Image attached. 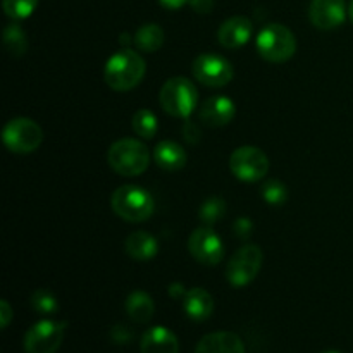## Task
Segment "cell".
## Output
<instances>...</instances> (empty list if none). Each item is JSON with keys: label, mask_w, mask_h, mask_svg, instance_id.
<instances>
[{"label": "cell", "mask_w": 353, "mask_h": 353, "mask_svg": "<svg viewBox=\"0 0 353 353\" xmlns=\"http://www.w3.org/2000/svg\"><path fill=\"white\" fill-rule=\"evenodd\" d=\"M145 72L143 57L131 48H121L107 59L103 79L114 92H130L140 85Z\"/></svg>", "instance_id": "6da1fadb"}, {"label": "cell", "mask_w": 353, "mask_h": 353, "mask_svg": "<svg viewBox=\"0 0 353 353\" xmlns=\"http://www.w3.org/2000/svg\"><path fill=\"white\" fill-rule=\"evenodd\" d=\"M150 150L147 145L141 143L137 138H123V140L114 141L107 152V162L110 168L121 176L143 174L150 165Z\"/></svg>", "instance_id": "7a4b0ae2"}, {"label": "cell", "mask_w": 353, "mask_h": 353, "mask_svg": "<svg viewBox=\"0 0 353 353\" xmlns=\"http://www.w3.org/2000/svg\"><path fill=\"white\" fill-rule=\"evenodd\" d=\"M255 47L264 61L272 64H283L290 61L296 52V38L285 24L271 23L259 31Z\"/></svg>", "instance_id": "3957f363"}, {"label": "cell", "mask_w": 353, "mask_h": 353, "mask_svg": "<svg viewBox=\"0 0 353 353\" xmlns=\"http://www.w3.org/2000/svg\"><path fill=\"white\" fill-rule=\"evenodd\" d=\"M159 102L169 116L188 119L199 102V92L192 79L185 76H174L162 85Z\"/></svg>", "instance_id": "277c9868"}, {"label": "cell", "mask_w": 353, "mask_h": 353, "mask_svg": "<svg viewBox=\"0 0 353 353\" xmlns=\"http://www.w3.org/2000/svg\"><path fill=\"white\" fill-rule=\"evenodd\" d=\"M110 207L128 223H143L154 214V199L141 186L124 185L114 190Z\"/></svg>", "instance_id": "5b68a950"}, {"label": "cell", "mask_w": 353, "mask_h": 353, "mask_svg": "<svg viewBox=\"0 0 353 353\" xmlns=\"http://www.w3.org/2000/svg\"><path fill=\"white\" fill-rule=\"evenodd\" d=\"M2 141L14 154H31L43 141V130L30 117H14L3 126Z\"/></svg>", "instance_id": "8992f818"}, {"label": "cell", "mask_w": 353, "mask_h": 353, "mask_svg": "<svg viewBox=\"0 0 353 353\" xmlns=\"http://www.w3.org/2000/svg\"><path fill=\"white\" fill-rule=\"evenodd\" d=\"M264 262V252L257 245H243L234 252L226 265V279L233 288H243L250 285L261 272Z\"/></svg>", "instance_id": "52a82bcc"}, {"label": "cell", "mask_w": 353, "mask_h": 353, "mask_svg": "<svg viewBox=\"0 0 353 353\" xmlns=\"http://www.w3.org/2000/svg\"><path fill=\"white\" fill-rule=\"evenodd\" d=\"M68 323L43 319L30 327L24 334L23 348L26 353H55L64 341Z\"/></svg>", "instance_id": "ba28073f"}, {"label": "cell", "mask_w": 353, "mask_h": 353, "mask_svg": "<svg viewBox=\"0 0 353 353\" xmlns=\"http://www.w3.org/2000/svg\"><path fill=\"white\" fill-rule=\"evenodd\" d=\"M230 169L240 181H261L269 172V159L259 147L243 145L231 154Z\"/></svg>", "instance_id": "9c48e42d"}, {"label": "cell", "mask_w": 353, "mask_h": 353, "mask_svg": "<svg viewBox=\"0 0 353 353\" xmlns=\"http://www.w3.org/2000/svg\"><path fill=\"white\" fill-rule=\"evenodd\" d=\"M193 78L209 88H223L230 85L234 76L233 64L217 54H200L192 64Z\"/></svg>", "instance_id": "30bf717a"}, {"label": "cell", "mask_w": 353, "mask_h": 353, "mask_svg": "<svg viewBox=\"0 0 353 353\" xmlns=\"http://www.w3.org/2000/svg\"><path fill=\"white\" fill-rule=\"evenodd\" d=\"M188 250L192 257L203 265H217L224 257L223 240L209 226L199 228L190 234Z\"/></svg>", "instance_id": "8fae6325"}, {"label": "cell", "mask_w": 353, "mask_h": 353, "mask_svg": "<svg viewBox=\"0 0 353 353\" xmlns=\"http://www.w3.org/2000/svg\"><path fill=\"white\" fill-rule=\"evenodd\" d=\"M310 23L319 30H334L341 26L347 17L345 0H312L309 9Z\"/></svg>", "instance_id": "7c38bea8"}, {"label": "cell", "mask_w": 353, "mask_h": 353, "mask_svg": "<svg viewBox=\"0 0 353 353\" xmlns=\"http://www.w3.org/2000/svg\"><path fill=\"white\" fill-rule=\"evenodd\" d=\"M236 116V105L230 97L216 95L207 99L199 110V117L209 128H221L230 124Z\"/></svg>", "instance_id": "4fadbf2b"}, {"label": "cell", "mask_w": 353, "mask_h": 353, "mask_svg": "<svg viewBox=\"0 0 353 353\" xmlns=\"http://www.w3.org/2000/svg\"><path fill=\"white\" fill-rule=\"evenodd\" d=\"M252 37V21L245 16H233L221 24L217 40L224 48H240L248 43Z\"/></svg>", "instance_id": "5bb4252c"}, {"label": "cell", "mask_w": 353, "mask_h": 353, "mask_svg": "<svg viewBox=\"0 0 353 353\" xmlns=\"http://www.w3.org/2000/svg\"><path fill=\"white\" fill-rule=\"evenodd\" d=\"M195 353H247V348L236 333L214 331L196 343Z\"/></svg>", "instance_id": "9a60e30c"}, {"label": "cell", "mask_w": 353, "mask_h": 353, "mask_svg": "<svg viewBox=\"0 0 353 353\" xmlns=\"http://www.w3.org/2000/svg\"><path fill=\"white\" fill-rule=\"evenodd\" d=\"M141 353H179V341L171 330L154 326L141 336Z\"/></svg>", "instance_id": "2e32d148"}, {"label": "cell", "mask_w": 353, "mask_h": 353, "mask_svg": "<svg viewBox=\"0 0 353 353\" xmlns=\"http://www.w3.org/2000/svg\"><path fill=\"white\" fill-rule=\"evenodd\" d=\"M181 302L188 319L195 321V323H203V321L209 319L214 312L212 295H210L207 290L200 288V286L188 290L186 295L183 296Z\"/></svg>", "instance_id": "e0dca14e"}, {"label": "cell", "mask_w": 353, "mask_h": 353, "mask_svg": "<svg viewBox=\"0 0 353 353\" xmlns=\"http://www.w3.org/2000/svg\"><path fill=\"white\" fill-rule=\"evenodd\" d=\"M152 157H154L155 164L159 168L169 172L179 171L188 162V155H186L185 148L171 140H164L155 145L154 152H152Z\"/></svg>", "instance_id": "ac0fdd59"}, {"label": "cell", "mask_w": 353, "mask_h": 353, "mask_svg": "<svg viewBox=\"0 0 353 353\" xmlns=\"http://www.w3.org/2000/svg\"><path fill=\"white\" fill-rule=\"evenodd\" d=\"M124 250L133 261L147 262L157 255L159 243L155 236H152L147 231H134L124 241Z\"/></svg>", "instance_id": "d6986e66"}, {"label": "cell", "mask_w": 353, "mask_h": 353, "mask_svg": "<svg viewBox=\"0 0 353 353\" xmlns=\"http://www.w3.org/2000/svg\"><path fill=\"white\" fill-rule=\"evenodd\" d=\"M124 309H126L128 317H130L133 323H138V324H147L148 321L154 317V312H155L154 300H152V296L145 292L131 293V295L126 299Z\"/></svg>", "instance_id": "ffe728a7"}, {"label": "cell", "mask_w": 353, "mask_h": 353, "mask_svg": "<svg viewBox=\"0 0 353 353\" xmlns=\"http://www.w3.org/2000/svg\"><path fill=\"white\" fill-rule=\"evenodd\" d=\"M164 31H162L159 24L147 23L138 28V31L134 33V45L141 52L154 54V52H157L164 45Z\"/></svg>", "instance_id": "44dd1931"}, {"label": "cell", "mask_w": 353, "mask_h": 353, "mask_svg": "<svg viewBox=\"0 0 353 353\" xmlns=\"http://www.w3.org/2000/svg\"><path fill=\"white\" fill-rule=\"evenodd\" d=\"M133 131L143 140H152L157 134L159 121L152 110L140 109L133 114V121H131Z\"/></svg>", "instance_id": "7402d4cb"}, {"label": "cell", "mask_w": 353, "mask_h": 353, "mask_svg": "<svg viewBox=\"0 0 353 353\" xmlns=\"http://www.w3.org/2000/svg\"><path fill=\"white\" fill-rule=\"evenodd\" d=\"M3 45L12 57L24 55V52L28 50V38L19 24L12 23L3 30Z\"/></svg>", "instance_id": "603a6c76"}, {"label": "cell", "mask_w": 353, "mask_h": 353, "mask_svg": "<svg viewBox=\"0 0 353 353\" xmlns=\"http://www.w3.org/2000/svg\"><path fill=\"white\" fill-rule=\"evenodd\" d=\"M226 216V202L219 196H210L202 203L199 210V217L203 226H214Z\"/></svg>", "instance_id": "cb8c5ba5"}, {"label": "cell", "mask_w": 353, "mask_h": 353, "mask_svg": "<svg viewBox=\"0 0 353 353\" xmlns=\"http://www.w3.org/2000/svg\"><path fill=\"white\" fill-rule=\"evenodd\" d=\"M31 309L40 316H52L59 310V302L55 295L48 290H37L30 299Z\"/></svg>", "instance_id": "d4e9b609"}, {"label": "cell", "mask_w": 353, "mask_h": 353, "mask_svg": "<svg viewBox=\"0 0 353 353\" xmlns=\"http://www.w3.org/2000/svg\"><path fill=\"white\" fill-rule=\"evenodd\" d=\"M3 12L12 21H23L30 17L38 7V0H2Z\"/></svg>", "instance_id": "484cf974"}, {"label": "cell", "mask_w": 353, "mask_h": 353, "mask_svg": "<svg viewBox=\"0 0 353 353\" xmlns=\"http://www.w3.org/2000/svg\"><path fill=\"white\" fill-rule=\"evenodd\" d=\"M262 199L269 203V205H281L288 199V188L285 186V183H281L279 179H269L262 186Z\"/></svg>", "instance_id": "4316f807"}, {"label": "cell", "mask_w": 353, "mask_h": 353, "mask_svg": "<svg viewBox=\"0 0 353 353\" xmlns=\"http://www.w3.org/2000/svg\"><path fill=\"white\" fill-rule=\"evenodd\" d=\"M110 340L116 345H128L133 340V331L130 327L123 326V324H117L110 330Z\"/></svg>", "instance_id": "83f0119b"}, {"label": "cell", "mask_w": 353, "mask_h": 353, "mask_svg": "<svg viewBox=\"0 0 353 353\" xmlns=\"http://www.w3.org/2000/svg\"><path fill=\"white\" fill-rule=\"evenodd\" d=\"M252 230H254V224H252V221L248 219V217H238V219L234 221V233L240 238H243V240L250 236Z\"/></svg>", "instance_id": "f1b7e54d"}, {"label": "cell", "mask_w": 353, "mask_h": 353, "mask_svg": "<svg viewBox=\"0 0 353 353\" xmlns=\"http://www.w3.org/2000/svg\"><path fill=\"white\" fill-rule=\"evenodd\" d=\"M12 317H14L12 307L9 305L7 300H2V302H0V327L6 330V327L10 324V321H12Z\"/></svg>", "instance_id": "f546056e"}, {"label": "cell", "mask_w": 353, "mask_h": 353, "mask_svg": "<svg viewBox=\"0 0 353 353\" xmlns=\"http://www.w3.org/2000/svg\"><path fill=\"white\" fill-rule=\"evenodd\" d=\"M190 6L195 12L209 14L214 9V0H190Z\"/></svg>", "instance_id": "4dcf8cb0"}, {"label": "cell", "mask_w": 353, "mask_h": 353, "mask_svg": "<svg viewBox=\"0 0 353 353\" xmlns=\"http://www.w3.org/2000/svg\"><path fill=\"white\" fill-rule=\"evenodd\" d=\"M186 292H188V290L183 288L181 283H172V285L169 286V295H171L174 300H183V296L186 295Z\"/></svg>", "instance_id": "1f68e13d"}, {"label": "cell", "mask_w": 353, "mask_h": 353, "mask_svg": "<svg viewBox=\"0 0 353 353\" xmlns=\"http://www.w3.org/2000/svg\"><path fill=\"white\" fill-rule=\"evenodd\" d=\"M188 2L190 0H159V3H161L162 7H165V9H171V10L181 9V7Z\"/></svg>", "instance_id": "d6a6232c"}, {"label": "cell", "mask_w": 353, "mask_h": 353, "mask_svg": "<svg viewBox=\"0 0 353 353\" xmlns=\"http://www.w3.org/2000/svg\"><path fill=\"white\" fill-rule=\"evenodd\" d=\"M348 16H350V19H352V23H353V0H352V3H350V7H348Z\"/></svg>", "instance_id": "836d02e7"}, {"label": "cell", "mask_w": 353, "mask_h": 353, "mask_svg": "<svg viewBox=\"0 0 353 353\" xmlns=\"http://www.w3.org/2000/svg\"><path fill=\"white\" fill-rule=\"evenodd\" d=\"M321 353H340V352H336V350H326V352H321Z\"/></svg>", "instance_id": "e575fe53"}]
</instances>
